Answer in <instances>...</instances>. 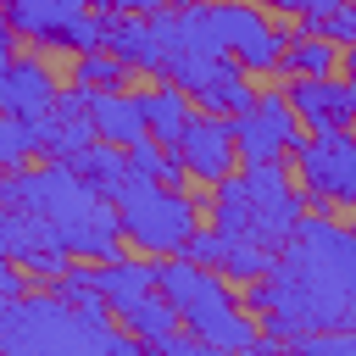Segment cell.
<instances>
[{
    "label": "cell",
    "instance_id": "cell-1",
    "mask_svg": "<svg viewBox=\"0 0 356 356\" xmlns=\"http://www.w3.org/2000/svg\"><path fill=\"white\" fill-rule=\"evenodd\" d=\"M267 323L273 345H295L312 328H334L356 312V234L328 217H300L273 267L239 295Z\"/></svg>",
    "mask_w": 356,
    "mask_h": 356
},
{
    "label": "cell",
    "instance_id": "cell-2",
    "mask_svg": "<svg viewBox=\"0 0 356 356\" xmlns=\"http://www.w3.org/2000/svg\"><path fill=\"white\" fill-rule=\"evenodd\" d=\"M306 206H312V200H306V189L289 184L284 161H261V167H245L239 178L228 172L222 184H211L206 217H211V228L228 234V239H250V245L278 250V245L295 234V222L306 217Z\"/></svg>",
    "mask_w": 356,
    "mask_h": 356
},
{
    "label": "cell",
    "instance_id": "cell-3",
    "mask_svg": "<svg viewBox=\"0 0 356 356\" xmlns=\"http://www.w3.org/2000/svg\"><path fill=\"white\" fill-rule=\"evenodd\" d=\"M156 289L178 306L184 328L200 345H211V350H256L261 345V334H256L245 300L228 289V278H217L211 267L189 261L184 250L178 256H156Z\"/></svg>",
    "mask_w": 356,
    "mask_h": 356
},
{
    "label": "cell",
    "instance_id": "cell-4",
    "mask_svg": "<svg viewBox=\"0 0 356 356\" xmlns=\"http://www.w3.org/2000/svg\"><path fill=\"white\" fill-rule=\"evenodd\" d=\"M0 345H11V350H83V345L134 350L139 339L128 328L111 334L106 317H89L61 295H17V300H0Z\"/></svg>",
    "mask_w": 356,
    "mask_h": 356
},
{
    "label": "cell",
    "instance_id": "cell-5",
    "mask_svg": "<svg viewBox=\"0 0 356 356\" xmlns=\"http://www.w3.org/2000/svg\"><path fill=\"white\" fill-rule=\"evenodd\" d=\"M111 206H117L122 239H134V250H145V256H178L189 245V234L200 228L195 200L184 189H167L161 178H128Z\"/></svg>",
    "mask_w": 356,
    "mask_h": 356
},
{
    "label": "cell",
    "instance_id": "cell-6",
    "mask_svg": "<svg viewBox=\"0 0 356 356\" xmlns=\"http://www.w3.org/2000/svg\"><path fill=\"white\" fill-rule=\"evenodd\" d=\"M289 161H295V178H300L312 206L356 211V139H350V128L300 139Z\"/></svg>",
    "mask_w": 356,
    "mask_h": 356
},
{
    "label": "cell",
    "instance_id": "cell-7",
    "mask_svg": "<svg viewBox=\"0 0 356 356\" xmlns=\"http://www.w3.org/2000/svg\"><path fill=\"white\" fill-rule=\"evenodd\" d=\"M6 22L33 39V44H61V50H100V11L89 0H6Z\"/></svg>",
    "mask_w": 356,
    "mask_h": 356
},
{
    "label": "cell",
    "instance_id": "cell-8",
    "mask_svg": "<svg viewBox=\"0 0 356 356\" xmlns=\"http://www.w3.org/2000/svg\"><path fill=\"white\" fill-rule=\"evenodd\" d=\"M300 117L289 106L284 89H261L239 117H234V139H239V161L245 167H261V161H289L295 145H300Z\"/></svg>",
    "mask_w": 356,
    "mask_h": 356
},
{
    "label": "cell",
    "instance_id": "cell-9",
    "mask_svg": "<svg viewBox=\"0 0 356 356\" xmlns=\"http://www.w3.org/2000/svg\"><path fill=\"white\" fill-rule=\"evenodd\" d=\"M172 150L184 156L189 178H200V184H222V178L234 172V161H239L234 117H222V111H200V106H195V117L184 122V134H178Z\"/></svg>",
    "mask_w": 356,
    "mask_h": 356
},
{
    "label": "cell",
    "instance_id": "cell-10",
    "mask_svg": "<svg viewBox=\"0 0 356 356\" xmlns=\"http://www.w3.org/2000/svg\"><path fill=\"white\" fill-rule=\"evenodd\" d=\"M284 95H289L300 128H312V134L356 128V83L350 78H334V72H323V78H289Z\"/></svg>",
    "mask_w": 356,
    "mask_h": 356
},
{
    "label": "cell",
    "instance_id": "cell-11",
    "mask_svg": "<svg viewBox=\"0 0 356 356\" xmlns=\"http://www.w3.org/2000/svg\"><path fill=\"white\" fill-rule=\"evenodd\" d=\"M56 100H61V89H56L50 67L33 61V56H11V67L0 78V111L17 117V122H39Z\"/></svg>",
    "mask_w": 356,
    "mask_h": 356
},
{
    "label": "cell",
    "instance_id": "cell-12",
    "mask_svg": "<svg viewBox=\"0 0 356 356\" xmlns=\"http://www.w3.org/2000/svg\"><path fill=\"white\" fill-rule=\"evenodd\" d=\"M33 134H39V150H44L50 161H67V156H78L83 145H95V139H100V134H95V122H89V100H83V89L61 95V100L33 122Z\"/></svg>",
    "mask_w": 356,
    "mask_h": 356
},
{
    "label": "cell",
    "instance_id": "cell-13",
    "mask_svg": "<svg viewBox=\"0 0 356 356\" xmlns=\"http://www.w3.org/2000/svg\"><path fill=\"white\" fill-rule=\"evenodd\" d=\"M89 100V122L100 139L111 145H134L150 134V117H145V95H128V89H83Z\"/></svg>",
    "mask_w": 356,
    "mask_h": 356
},
{
    "label": "cell",
    "instance_id": "cell-14",
    "mask_svg": "<svg viewBox=\"0 0 356 356\" xmlns=\"http://www.w3.org/2000/svg\"><path fill=\"white\" fill-rule=\"evenodd\" d=\"M195 106L200 111H222V117H239L250 100H256V89H250V72L234 61V56H211L206 61V72L195 78Z\"/></svg>",
    "mask_w": 356,
    "mask_h": 356
},
{
    "label": "cell",
    "instance_id": "cell-15",
    "mask_svg": "<svg viewBox=\"0 0 356 356\" xmlns=\"http://www.w3.org/2000/svg\"><path fill=\"white\" fill-rule=\"evenodd\" d=\"M67 167H72L95 195H106V200H117V195H122V184L134 178V167H128V145H111V139L83 145L78 156H67Z\"/></svg>",
    "mask_w": 356,
    "mask_h": 356
},
{
    "label": "cell",
    "instance_id": "cell-16",
    "mask_svg": "<svg viewBox=\"0 0 356 356\" xmlns=\"http://www.w3.org/2000/svg\"><path fill=\"white\" fill-rule=\"evenodd\" d=\"M111 317L139 339V345H156V339H167L184 317H178V306L161 295V289H150V295H134V300H117L111 306Z\"/></svg>",
    "mask_w": 356,
    "mask_h": 356
},
{
    "label": "cell",
    "instance_id": "cell-17",
    "mask_svg": "<svg viewBox=\"0 0 356 356\" xmlns=\"http://www.w3.org/2000/svg\"><path fill=\"white\" fill-rule=\"evenodd\" d=\"M145 117H150V139H161L172 150L184 122L195 117V95L184 83H172V78H156V89H145Z\"/></svg>",
    "mask_w": 356,
    "mask_h": 356
},
{
    "label": "cell",
    "instance_id": "cell-18",
    "mask_svg": "<svg viewBox=\"0 0 356 356\" xmlns=\"http://www.w3.org/2000/svg\"><path fill=\"white\" fill-rule=\"evenodd\" d=\"M339 67V50H334V39L328 33H289V44H284V61H278V72L284 78H323V72H334Z\"/></svg>",
    "mask_w": 356,
    "mask_h": 356
},
{
    "label": "cell",
    "instance_id": "cell-19",
    "mask_svg": "<svg viewBox=\"0 0 356 356\" xmlns=\"http://www.w3.org/2000/svg\"><path fill=\"white\" fill-rule=\"evenodd\" d=\"M95 278H100V295L117 306V300H134V295H150L156 289V261H134V256H111L106 267H95Z\"/></svg>",
    "mask_w": 356,
    "mask_h": 356
},
{
    "label": "cell",
    "instance_id": "cell-20",
    "mask_svg": "<svg viewBox=\"0 0 356 356\" xmlns=\"http://www.w3.org/2000/svg\"><path fill=\"white\" fill-rule=\"evenodd\" d=\"M128 78V61L117 56V50H78V61H72V83L78 89H117Z\"/></svg>",
    "mask_w": 356,
    "mask_h": 356
},
{
    "label": "cell",
    "instance_id": "cell-21",
    "mask_svg": "<svg viewBox=\"0 0 356 356\" xmlns=\"http://www.w3.org/2000/svg\"><path fill=\"white\" fill-rule=\"evenodd\" d=\"M284 44H289V33H284V28H273V22H261V28H256V33L234 50V61H239L245 72H278Z\"/></svg>",
    "mask_w": 356,
    "mask_h": 356
},
{
    "label": "cell",
    "instance_id": "cell-22",
    "mask_svg": "<svg viewBox=\"0 0 356 356\" xmlns=\"http://www.w3.org/2000/svg\"><path fill=\"white\" fill-rule=\"evenodd\" d=\"M33 150H39V134H33V122H17V117H6V111H0V172L22 167Z\"/></svg>",
    "mask_w": 356,
    "mask_h": 356
},
{
    "label": "cell",
    "instance_id": "cell-23",
    "mask_svg": "<svg viewBox=\"0 0 356 356\" xmlns=\"http://www.w3.org/2000/svg\"><path fill=\"white\" fill-rule=\"evenodd\" d=\"M295 350H306V356H356V334H350L345 323H334V328H312V334L295 339Z\"/></svg>",
    "mask_w": 356,
    "mask_h": 356
},
{
    "label": "cell",
    "instance_id": "cell-24",
    "mask_svg": "<svg viewBox=\"0 0 356 356\" xmlns=\"http://www.w3.org/2000/svg\"><path fill=\"white\" fill-rule=\"evenodd\" d=\"M306 33H328L334 44H356V0H345V6L328 11V17H317Z\"/></svg>",
    "mask_w": 356,
    "mask_h": 356
},
{
    "label": "cell",
    "instance_id": "cell-25",
    "mask_svg": "<svg viewBox=\"0 0 356 356\" xmlns=\"http://www.w3.org/2000/svg\"><path fill=\"white\" fill-rule=\"evenodd\" d=\"M273 11H284V17H300V28H312L317 17H328V11H339L345 0H267Z\"/></svg>",
    "mask_w": 356,
    "mask_h": 356
},
{
    "label": "cell",
    "instance_id": "cell-26",
    "mask_svg": "<svg viewBox=\"0 0 356 356\" xmlns=\"http://www.w3.org/2000/svg\"><path fill=\"white\" fill-rule=\"evenodd\" d=\"M28 289V278H22V261H11L6 250H0V300H17Z\"/></svg>",
    "mask_w": 356,
    "mask_h": 356
},
{
    "label": "cell",
    "instance_id": "cell-27",
    "mask_svg": "<svg viewBox=\"0 0 356 356\" xmlns=\"http://www.w3.org/2000/svg\"><path fill=\"white\" fill-rule=\"evenodd\" d=\"M11 39H17V28L0 17V78H6V67H11Z\"/></svg>",
    "mask_w": 356,
    "mask_h": 356
},
{
    "label": "cell",
    "instance_id": "cell-28",
    "mask_svg": "<svg viewBox=\"0 0 356 356\" xmlns=\"http://www.w3.org/2000/svg\"><path fill=\"white\" fill-rule=\"evenodd\" d=\"M200 0H139V11H189Z\"/></svg>",
    "mask_w": 356,
    "mask_h": 356
},
{
    "label": "cell",
    "instance_id": "cell-29",
    "mask_svg": "<svg viewBox=\"0 0 356 356\" xmlns=\"http://www.w3.org/2000/svg\"><path fill=\"white\" fill-rule=\"evenodd\" d=\"M89 11H139V0H89Z\"/></svg>",
    "mask_w": 356,
    "mask_h": 356
},
{
    "label": "cell",
    "instance_id": "cell-30",
    "mask_svg": "<svg viewBox=\"0 0 356 356\" xmlns=\"http://www.w3.org/2000/svg\"><path fill=\"white\" fill-rule=\"evenodd\" d=\"M339 72L356 83V44H345V50H339Z\"/></svg>",
    "mask_w": 356,
    "mask_h": 356
},
{
    "label": "cell",
    "instance_id": "cell-31",
    "mask_svg": "<svg viewBox=\"0 0 356 356\" xmlns=\"http://www.w3.org/2000/svg\"><path fill=\"white\" fill-rule=\"evenodd\" d=\"M345 328H350V334H356V312H350V317H345Z\"/></svg>",
    "mask_w": 356,
    "mask_h": 356
}]
</instances>
